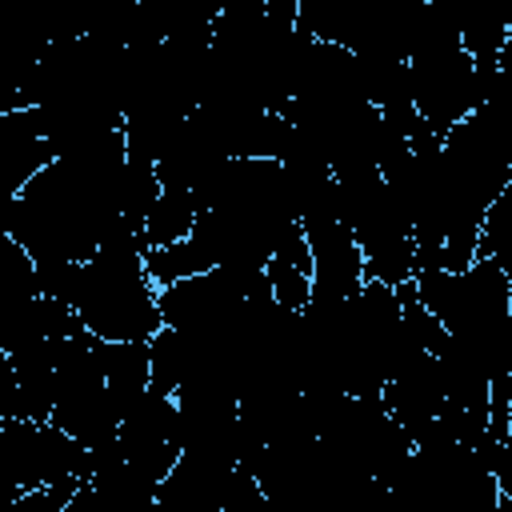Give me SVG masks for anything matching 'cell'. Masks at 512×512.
<instances>
[{
	"label": "cell",
	"instance_id": "obj_1",
	"mask_svg": "<svg viewBox=\"0 0 512 512\" xmlns=\"http://www.w3.org/2000/svg\"><path fill=\"white\" fill-rule=\"evenodd\" d=\"M300 228L312 256V304H336L356 296L364 284V260L352 228L340 216H312L300 220Z\"/></svg>",
	"mask_w": 512,
	"mask_h": 512
},
{
	"label": "cell",
	"instance_id": "obj_3",
	"mask_svg": "<svg viewBox=\"0 0 512 512\" xmlns=\"http://www.w3.org/2000/svg\"><path fill=\"white\" fill-rule=\"evenodd\" d=\"M200 216V204L192 192H176V188H160V196L152 200L148 216L140 220V240H144V252L152 248H168V244H180L192 236V224Z\"/></svg>",
	"mask_w": 512,
	"mask_h": 512
},
{
	"label": "cell",
	"instance_id": "obj_2",
	"mask_svg": "<svg viewBox=\"0 0 512 512\" xmlns=\"http://www.w3.org/2000/svg\"><path fill=\"white\" fill-rule=\"evenodd\" d=\"M40 300V280H36V260L8 236L0 232V324L28 316Z\"/></svg>",
	"mask_w": 512,
	"mask_h": 512
}]
</instances>
